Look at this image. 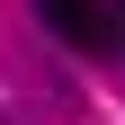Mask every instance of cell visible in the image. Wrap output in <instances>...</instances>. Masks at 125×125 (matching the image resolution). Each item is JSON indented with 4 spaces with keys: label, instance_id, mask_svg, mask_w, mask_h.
Returning <instances> with one entry per match:
<instances>
[{
    "label": "cell",
    "instance_id": "obj_2",
    "mask_svg": "<svg viewBox=\"0 0 125 125\" xmlns=\"http://www.w3.org/2000/svg\"><path fill=\"white\" fill-rule=\"evenodd\" d=\"M27 9H36L54 36H81V9H89V0H27Z\"/></svg>",
    "mask_w": 125,
    "mask_h": 125
},
{
    "label": "cell",
    "instance_id": "obj_1",
    "mask_svg": "<svg viewBox=\"0 0 125 125\" xmlns=\"http://www.w3.org/2000/svg\"><path fill=\"white\" fill-rule=\"evenodd\" d=\"M72 45H89V54H116V62H125V0H89Z\"/></svg>",
    "mask_w": 125,
    "mask_h": 125
},
{
    "label": "cell",
    "instance_id": "obj_3",
    "mask_svg": "<svg viewBox=\"0 0 125 125\" xmlns=\"http://www.w3.org/2000/svg\"><path fill=\"white\" fill-rule=\"evenodd\" d=\"M0 125H9V116H0Z\"/></svg>",
    "mask_w": 125,
    "mask_h": 125
}]
</instances>
